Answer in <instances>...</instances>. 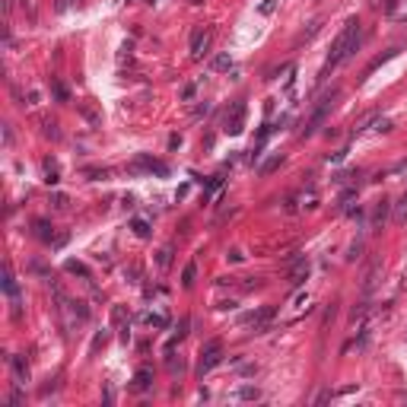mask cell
I'll list each match as a JSON object with an SVG mask.
<instances>
[{
	"mask_svg": "<svg viewBox=\"0 0 407 407\" xmlns=\"http://www.w3.org/2000/svg\"><path fill=\"white\" fill-rule=\"evenodd\" d=\"M356 45H360V22L350 19L347 26H344V32L334 39V45H331V58H328V67H334V64H341V60H347L350 54L356 51Z\"/></svg>",
	"mask_w": 407,
	"mask_h": 407,
	"instance_id": "cell-1",
	"label": "cell"
},
{
	"mask_svg": "<svg viewBox=\"0 0 407 407\" xmlns=\"http://www.w3.org/2000/svg\"><path fill=\"white\" fill-rule=\"evenodd\" d=\"M223 363V344L220 341H210L207 347L200 350V363H197V372L200 375H207L210 369H216Z\"/></svg>",
	"mask_w": 407,
	"mask_h": 407,
	"instance_id": "cell-2",
	"label": "cell"
},
{
	"mask_svg": "<svg viewBox=\"0 0 407 407\" xmlns=\"http://www.w3.org/2000/svg\"><path fill=\"white\" fill-rule=\"evenodd\" d=\"M306 280H309V258L306 254H296V258H290V283L302 287Z\"/></svg>",
	"mask_w": 407,
	"mask_h": 407,
	"instance_id": "cell-3",
	"label": "cell"
},
{
	"mask_svg": "<svg viewBox=\"0 0 407 407\" xmlns=\"http://www.w3.org/2000/svg\"><path fill=\"white\" fill-rule=\"evenodd\" d=\"M274 315H277V309H274V306H264V309H258V312H254L248 321H252L254 331H267V325L274 321Z\"/></svg>",
	"mask_w": 407,
	"mask_h": 407,
	"instance_id": "cell-4",
	"label": "cell"
},
{
	"mask_svg": "<svg viewBox=\"0 0 407 407\" xmlns=\"http://www.w3.org/2000/svg\"><path fill=\"white\" fill-rule=\"evenodd\" d=\"M242 118H245V102H235L233 115H226V131L229 134H242Z\"/></svg>",
	"mask_w": 407,
	"mask_h": 407,
	"instance_id": "cell-5",
	"label": "cell"
},
{
	"mask_svg": "<svg viewBox=\"0 0 407 407\" xmlns=\"http://www.w3.org/2000/svg\"><path fill=\"white\" fill-rule=\"evenodd\" d=\"M207 41H210V35L207 32H204V29H194V32H191V54H194V58H200V54H204V48H207Z\"/></svg>",
	"mask_w": 407,
	"mask_h": 407,
	"instance_id": "cell-6",
	"label": "cell"
},
{
	"mask_svg": "<svg viewBox=\"0 0 407 407\" xmlns=\"http://www.w3.org/2000/svg\"><path fill=\"white\" fill-rule=\"evenodd\" d=\"M334 99H337V89H331V93H328L325 99H321V105L315 108V115H312V127H318V124H321V118H325V115H328V108L334 105Z\"/></svg>",
	"mask_w": 407,
	"mask_h": 407,
	"instance_id": "cell-7",
	"label": "cell"
},
{
	"mask_svg": "<svg viewBox=\"0 0 407 407\" xmlns=\"http://www.w3.org/2000/svg\"><path fill=\"white\" fill-rule=\"evenodd\" d=\"M10 363H13L16 379H19V382H26V379H29V366H26V360H22V356H10Z\"/></svg>",
	"mask_w": 407,
	"mask_h": 407,
	"instance_id": "cell-8",
	"label": "cell"
},
{
	"mask_svg": "<svg viewBox=\"0 0 407 407\" xmlns=\"http://www.w3.org/2000/svg\"><path fill=\"white\" fill-rule=\"evenodd\" d=\"M394 223H398V226H401V223H407V191L401 194V200L394 204Z\"/></svg>",
	"mask_w": 407,
	"mask_h": 407,
	"instance_id": "cell-9",
	"label": "cell"
},
{
	"mask_svg": "<svg viewBox=\"0 0 407 407\" xmlns=\"http://www.w3.org/2000/svg\"><path fill=\"white\" fill-rule=\"evenodd\" d=\"M150 379H153V372H150V369H140V372L134 375V388H137V391H147Z\"/></svg>",
	"mask_w": 407,
	"mask_h": 407,
	"instance_id": "cell-10",
	"label": "cell"
},
{
	"mask_svg": "<svg viewBox=\"0 0 407 407\" xmlns=\"http://www.w3.org/2000/svg\"><path fill=\"white\" fill-rule=\"evenodd\" d=\"M388 210H391V204H388V200H382L379 207H375V213H372V226H382V223H385Z\"/></svg>",
	"mask_w": 407,
	"mask_h": 407,
	"instance_id": "cell-11",
	"label": "cell"
},
{
	"mask_svg": "<svg viewBox=\"0 0 407 407\" xmlns=\"http://www.w3.org/2000/svg\"><path fill=\"white\" fill-rule=\"evenodd\" d=\"M235 398H239V401H258L261 391H258V388H252V385H242L239 391H235Z\"/></svg>",
	"mask_w": 407,
	"mask_h": 407,
	"instance_id": "cell-12",
	"label": "cell"
},
{
	"mask_svg": "<svg viewBox=\"0 0 407 407\" xmlns=\"http://www.w3.org/2000/svg\"><path fill=\"white\" fill-rule=\"evenodd\" d=\"M229 67H233V58H229V54H216L213 58V70H229Z\"/></svg>",
	"mask_w": 407,
	"mask_h": 407,
	"instance_id": "cell-13",
	"label": "cell"
},
{
	"mask_svg": "<svg viewBox=\"0 0 407 407\" xmlns=\"http://www.w3.org/2000/svg\"><path fill=\"white\" fill-rule=\"evenodd\" d=\"M3 290H7V296H13V299H16V293H19V290H16V280H13V274H10V271L3 274Z\"/></svg>",
	"mask_w": 407,
	"mask_h": 407,
	"instance_id": "cell-14",
	"label": "cell"
},
{
	"mask_svg": "<svg viewBox=\"0 0 407 407\" xmlns=\"http://www.w3.org/2000/svg\"><path fill=\"white\" fill-rule=\"evenodd\" d=\"M280 162H283V156H280V153H277V156H271V159H267L264 166H261V172H264V175H271L277 166H280Z\"/></svg>",
	"mask_w": 407,
	"mask_h": 407,
	"instance_id": "cell-15",
	"label": "cell"
},
{
	"mask_svg": "<svg viewBox=\"0 0 407 407\" xmlns=\"http://www.w3.org/2000/svg\"><path fill=\"white\" fill-rule=\"evenodd\" d=\"M194 277H197V267L188 264V267H185V274H181V283H185V287H194Z\"/></svg>",
	"mask_w": 407,
	"mask_h": 407,
	"instance_id": "cell-16",
	"label": "cell"
},
{
	"mask_svg": "<svg viewBox=\"0 0 407 407\" xmlns=\"http://www.w3.org/2000/svg\"><path fill=\"white\" fill-rule=\"evenodd\" d=\"M67 271H70V274H80V277H89L86 264H80V261H67Z\"/></svg>",
	"mask_w": 407,
	"mask_h": 407,
	"instance_id": "cell-17",
	"label": "cell"
},
{
	"mask_svg": "<svg viewBox=\"0 0 407 407\" xmlns=\"http://www.w3.org/2000/svg\"><path fill=\"white\" fill-rule=\"evenodd\" d=\"M134 233L140 235V239H147V235H150V226H147L143 220H134Z\"/></svg>",
	"mask_w": 407,
	"mask_h": 407,
	"instance_id": "cell-18",
	"label": "cell"
},
{
	"mask_svg": "<svg viewBox=\"0 0 407 407\" xmlns=\"http://www.w3.org/2000/svg\"><path fill=\"white\" fill-rule=\"evenodd\" d=\"M147 321H150L153 328H166V325H169V321L162 318V315H147Z\"/></svg>",
	"mask_w": 407,
	"mask_h": 407,
	"instance_id": "cell-19",
	"label": "cell"
},
{
	"mask_svg": "<svg viewBox=\"0 0 407 407\" xmlns=\"http://www.w3.org/2000/svg\"><path fill=\"white\" fill-rule=\"evenodd\" d=\"M35 229H39V239H45V242L51 239V233H48V223H41V220H39V223H35Z\"/></svg>",
	"mask_w": 407,
	"mask_h": 407,
	"instance_id": "cell-20",
	"label": "cell"
},
{
	"mask_svg": "<svg viewBox=\"0 0 407 407\" xmlns=\"http://www.w3.org/2000/svg\"><path fill=\"white\" fill-rule=\"evenodd\" d=\"M169 261H172V252L162 248V252H159V267H169Z\"/></svg>",
	"mask_w": 407,
	"mask_h": 407,
	"instance_id": "cell-21",
	"label": "cell"
},
{
	"mask_svg": "<svg viewBox=\"0 0 407 407\" xmlns=\"http://www.w3.org/2000/svg\"><path fill=\"white\" fill-rule=\"evenodd\" d=\"M360 252H363V242H356V245H350V254H347V258H350V261L360 258Z\"/></svg>",
	"mask_w": 407,
	"mask_h": 407,
	"instance_id": "cell-22",
	"label": "cell"
},
{
	"mask_svg": "<svg viewBox=\"0 0 407 407\" xmlns=\"http://www.w3.org/2000/svg\"><path fill=\"white\" fill-rule=\"evenodd\" d=\"M83 115H86V118L93 121V124H99V115H96V112H93V108H89V105H83Z\"/></svg>",
	"mask_w": 407,
	"mask_h": 407,
	"instance_id": "cell-23",
	"label": "cell"
},
{
	"mask_svg": "<svg viewBox=\"0 0 407 407\" xmlns=\"http://www.w3.org/2000/svg\"><path fill=\"white\" fill-rule=\"evenodd\" d=\"M54 96H58V99H60V102H64V99H67V89H64V86H60V83H54Z\"/></svg>",
	"mask_w": 407,
	"mask_h": 407,
	"instance_id": "cell-24",
	"label": "cell"
},
{
	"mask_svg": "<svg viewBox=\"0 0 407 407\" xmlns=\"http://www.w3.org/2000/svg\"><path fill=\"white\" fill-rule=\"evenodd\" d=\"M274 7H277L274 0H264V3H261V13H274Z\"/></svg>",
	"mask_w": 407,
	"mask_h": 407,
	"instance_id": "cell-25",
	"label": "cell"
},
{
	"mask_svg": "<svg viewBox=\"0 0 407 407\" xmlns=\"http://www.w3.org/2000/svg\"><path fill=\"white\" fill-rule=\"evenodd\" d=\"M54 207H67V197H64V194H54Z\"/></svg>",
	"mask_w": 407,
	"mask_h": 407,
	"instance_id": "cell-26",
	"label": "cell"
}]
</instances>
